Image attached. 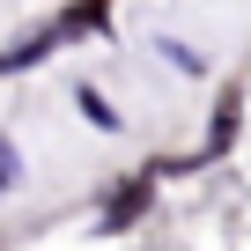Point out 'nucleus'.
I'll list each match as a JSON object with an SVG mask.
<instances>
[{"instance_id": "obj_4", "label": "nucleus", "mask_w": 251, "mask_h": 251, "mask_svg": "<svg viewBox=\"0 0 251 251\" xmlns=\"http://www.w3.org/2000/svg\"><path fill=\"white\" fill-rule=\"evenodd\" d=\"M15 170H23V163H15V148H8V141H0V200H8V192H15Z\"/></svg>"}, {"instance_id": "obj_2", "label": "nucleus", "mask_w": 251, "mask_h": 251, "mask_svg": "<svg viewBox=\"0 0 251 251\" xmlns=\"http://www.w3.org/2000/svg\"><path fill=\"white\" fill-rule=\"evenodd\" d=\"M74 103H81V118L96 126V133H126V118L111 111V96H103V89H89V81H81V89H74Z\"/></svg>"}, {"instance_id": "obj_3", "label": "nucleus", "mask_w": 251, "mask_h": 251, "mask_svg": "<svg viewBox=\"0 0 251 251\" xmlns=\"http://www.w3.org/2000/svg\"><path fill=\"white\" fill-rule=\"evenodd\" d=\"M148 45H155V52H163V59H170L177 74H192V81H207V52H192V45H177V37H148Z\"/></svg>"}, {"instance_id": "obj_1", "label": "nucleus", "mask_w": 251, "mask_h": 251, "mask_svg": "<svg viewBox=\"0 0 251 251\" xmlns=\"http://www.w3.org/2000/svg\"><path fill=\"white\" fill-rule=\"evenodd\" d=\"M148 192H155V177L148 170H133V177H118V192H111V207H103V229H126L141 207H148Z\"/></svg>"}]
</instances>
